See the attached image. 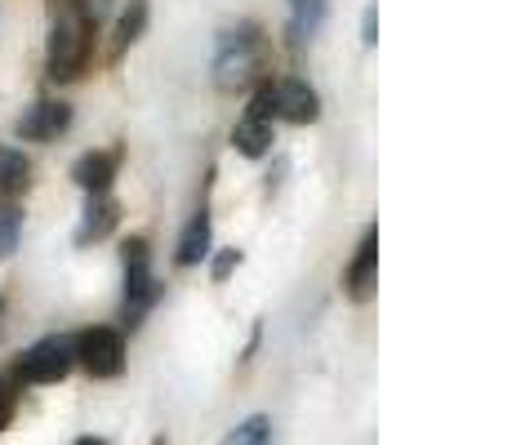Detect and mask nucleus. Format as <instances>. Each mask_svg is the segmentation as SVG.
<instances>
[{
	"label": "nucleus",
	"instance_id": "6",
	"mask_svg": "<svg viewBox=\"0 0 512 445\" xmlns=\"http://www.w3.org/2000/svg\"><path fill=\"white\" fill-rule=\"evenodd\" d=\"M272 116H285L294 125H308L321 116V98L308 81H277L272 85Z\"/></svg>",
	"mask_w": 512,
	"mask_h": 445
},
{
	"label": "nucleus",
	"instance_id": "13",
	"mask_svg": "<svg viewBox=\"0 0 512 445\" xmlns=\"http://www.w3.org/2000/svg\"><path fill=\"white\" fill-rule=\"evenodd\" d=\"M210 254V214H196L192 223H187V232L179 236V267H196Z\"/></svg>",
	"mask_w": 512,
	"mask_h": 445
},
{
	"label": "nucleus",
	"instance_id": "4",
	"mask_svg": "<svg viewBox=\"0 0 512 445\" xmlns=\"http://www.w3.org/2000/svg\"><path fill=\"white\" fill-rule=\"evenodd\" d=\"M72 348H76V361H81L94 379H116V374L125 370V339L116 330H107V325L85 330L81 339H72Z\"/></svg>",
	"mask_w": 512,
	"mask_h": 445
},
{
	"label": "nucleus",
	"instance_id": "11",
	"mask_svg": "<svg viewBox=\"0 0 512 445\" xmlns=\"http://www.w3.org/2000/svg\"><path fill=\"white\" fill-rule=\"evenodd\" d=\"M32 187V161L18 147H0V196H23Z\"/></svg>",
	"mask_w": 512,
	"mask_h": 445
},
{
	"label": "nucleus",
	"instance_id": "19",
	"mask_svg": "<svg viewBox=\"0 0 512 445\" xmlns=\"http://www.w3.org/2000/svg\"><path fill=\"white\" fill-rule=\"evenodd\" d=\"M236 263H241V250H223L219 259H214V281H223V276H228Z\"/></svg>",
	"mask_w": 512,
	"mask_h": 445
},
{
	"label": "nucleus",
	"instance_id": "20",
	"mask_svg": "<svg viewBox=\"0 0 512 445\" xmlns=\"http://www.w3.org/2000/svg\"><path fill=\"white\" fill-rule=\"evenodd\" d=\"M374 23H379V9H366V36H361V41H366V45H374Z\"/></svg>",
	"mask_w": 512,
	"mask_h": 445
},
{
	"label": "nucleus",
	"instance_id": "7",
	"mask_svg": "<svg viewBox=\"0 0 512 445\" xmlns=\"http://www.w3.org/2000/svg\"><path fill=\"white\" fill-rule=\"evenodd\" d=\"M72 125V107L67 103H36L32 112L18 121V134L23 138H36V143H45V138H58Z\"/></svg>",
	"mask_w": 512,
	"mask_h": 445
},
{
	"label": "nucleus",
	"instance_id": "18",
	"mask_svg": "<svg viewBox=\"0 0 512 445\" xmlns=\"http://www.w3.org/2000/svg\"><path fill=\"white\" fill-rule=\"evenodd\" d=\"M18 388H23L18 374H0V432L9 428V419H14V410H18Z\"/></svg>",
	"mask_w": 512,
	"mask_h": 445
},
{
	"label": "nucleus",
	"instance_id": "17",
	"mask_svg": "<svg viewBox=\"0 0 512 445\" xmlns=\"http://www.w3.org/2000/svg\"><path fill=\"white\" fill-rule=\"evenodd\" d=\"M268 441H272V423L263 419V414H254V419H245L223 445H268Z\"/></svg>",
	"mask_w": 512,
	"mask_h": 445
},
{
	"label": "nucleus",
	"instance_id": "5",
	"mask_svg": "<svg viewBox=\"0 0 512 445\" xmlns=\"http://www.w3.org/2000/svg\"><path fill=\"white\" fill-rule=\"evenodd\" d=\"M72 365H76L72 339H41L36 348L23 352V361L14 365V374L23 383H58V379H67Z\"/></svg>",
	"mask_w": 512,
	"mask_h": 445
},
{
	"label": "nucleus",
	"instance_id": "14",
	"mask_svg": "<svg viewBox=\"0 0 512 445\" xmlns=\"http://www.w3.org/2000/svg\"><path fill=\"white\" fill-rule=\"evenodd\" d=\"M143 27H147V0H130V9H125L121 23H116V54L139 41Z\"/></svg>",
	"mask_w": 512,
	"mask_h": 445
},
{
	"label": "nucleus",
	"instance_id": "21",
	"mask_svg": "<svg viewBox=\"0 0 512 445\" xmlns=\"http://www.w3.org/2000/svg\"><path fill=\"white\" fill-rule=\"evenodd\" d=\"M76 445H107V441H103V437H81Z\"/></svg>",
	"mask_w": 512,
	"mask_h": 445
},
{
	"label": "nucleus",
	"instance_id": "2",
	"mask_svg": "<svg viewBox=\"0 0 512 445\" xmlns=\"http://www.w3.org/2000/svg\"><path fill=\"white\" fill-rule=\"evenodd\" d=\"M263 67V41L254 27H241V32H228L219 41V58H214V81L219 89H241L259 76Z\"/></svg>",
	"mask_w": 512,
	"mask_h": 445
},
{
	"label": "nucleus",
	"instance_id": "15",
	"mask_svg": "<svg viewBox=\"0 0 512 445\" xmlns=\"http://www.w3.org/2000/svg\"><path fill=\"white\" fill-rule=\"evenodd\" d=\"M321 18H326V0H294V41H303V36H312L321 27Z\"/></svg>",
	"mask_w": 512,
	"mask_h": 445
},
{
	"label": "nucleus",
	"instance_id": "16",
	"mask_svg": "<svg viewBox=\"0 0 512 445\" xmlns=\"http://www.w3.org/2000/svg\"><path fill=\"white\" fill-rule=\"evenodd\" d=\"M18 236H23V214L14 205H0V259L18 250Z\"/></svg>",
	"mask_w": 512,
	"mask_h": 445
},
{
	"label": "nucleus",
	"instance_id": "1",
	"mask_svg": "<svg viewBox=\"0 0 512 445\" xmlns=\"http://www.w3.org/2000/svg\"><path fill=\"white\" fill-rule=\"evenodd\" d=\"M90 54V18L81 9H63L49 32V76L54 81H76Z\"/></svg>",
	"mask_w": 512,
	"mask_h": 445
},
{
	"label": "nucleus",
	"instance_id": "10",
	"mask_svg": "<svg viewBox=\"0 0 512 445\" xmlns=\"http://www.w3.org/2000/svg\"><path fill=\"white\" fill-rule=\"evenodd\" d=\"M232 147L241 156H263L272 147V121H263V116H250L245 112L241 121H236L232 130Z\"/></svg>",
	"mask_w": 512,
	"mask_h": 445
},
{
	"label": "nucleus",
	"instance_id": "3",
	"mask_svg": "<svg viewBox=\"0 0 512 445\" xmlns=\"http://www.w3.org/2000/svg\"><path fill=\"white\" fill-rule=\"evenodd\" d=\"M156 303V281H152V263H147V241L130 236L125 241V321L139 325V316Z\"/></svg>",
	"mask_w": 512,
	"mask_h": 445
},
{
	"label": "nucleus",
	"instance_id": "12",
	"mask_svg": "<svg viewBox=\"0 0 512 445\" xmlns=\"http://www.w3.org/2000/svg\"><path fill=\"white\" fill-rule=\"evenodd\" d=\"M116 219H121V210H116V201H107V196L98 192L94 201H90V210H85V223H81V232H76V241H81V245L103 241V236L116 227Z\"/></svg>",
	"mask_w": 512,
	"mask_h": 445
},
{
	"label": "nucleus",
	"instance_id": "9",
	"mask_svg": "<svg viewBox=\"0 0 512 445\" xmlns=\"http://www.w3.org/2000/svg\"><path fill=\"white\" fill-rule=\"evenodd\" d=\"M72 178H76V183H81L90 196L107 192V187H112V178H116V152H85L81 161L72 165Z\"/></svg>",
	"mask_w": 512,
	"mask_h": 445
},
{
	"label": "nucleus",
	"instance_id": "8",
	"mask_svg": "<svg viewBox=\"0 0 512 445\" xmlns=\"http://www.w3.org/2000/svg\"><path fill=\"white\" fill-rule=\"evenodd\" d=\"M374 263H379V232H366L357 259H352V267H348V294L357 303H366L370 290H374Z\"/></svg>",
	"mask_w": 512,
	"mask_h": 445
}]
</instances>
